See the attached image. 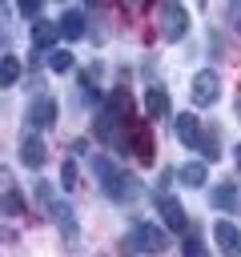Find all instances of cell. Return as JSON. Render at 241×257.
Wrapping results in <instances>:
<instances>
[{
	"label": "cell",
	"mask_w": 241,
	"mask_h": 257,
	"mask_svg": "<svg viewBox=\"0 0 241 257\" xmlns=\"http://www.w3.org/2000/svg\"><path fill=\"white\" fill-rule=\"evenodd\" d=\"M185 32H189V16H185L181 4L169 0V4L161 8V36H165V40H181Z\"/></svg>",
	"instance_id": "cell-4"
},
{
	"label": "cell",
	"mask_w": 241,
	"mask_h": 257,
	"mask_svg": "<svg viewBox=\"0 0 241 257\" xmlns=\"http://www.w3.org/2000/svg\"><path fill=\"white\" fill-rule=\"evenodd\" d=\"M72 185H76V165L68 161V165L60 169V189H68V193H72Z\"/></svg>",
	"instance_id": "cell-23"
},
{
	"label": "cell",
	"mask_w": 241,
	"mask_h": 257,
	"mask_svg": "<svg viewBox=\"0 0 241 257\" xmlns=\"http://www.w3.org/2000/svg\"><path fill=\"white\" fill-rule=\"evenodd\" d=\"M237 112H241V100H237Z\"/></svg>",
	"instance_id": "cell-30"
},
{
	"label": "cell",
	"mask_w": 241,
	"mask_h": 257,
	"mask_svg": "<svg viewBox=\"0 0 241 257\" xmlns=\"http://www.w3.org/2000/svg\"><path fill=\"white\" fill-rule=\"evenodd\" d=\"M20 72H24V68H20V60H16V56H0V88L16 84V80H20Z\"/></svg>",
	"instance_id": "cell-18"
},
{
	"label": "cell",
	"mask_w": 241,
	"mask_h": 257,
	"mask_svg": "<svg viewBox=\"0 0 241 257\" xmlns=\"http://www.w3.org/2000/svg\"><path fill=\"white\" fill-rule=\"evenodd\" d=\"M233 157H237V169H241V145H237V149H233Z\"/></svg>",
	"instance_id": "cell-27"
},
{
	"label": "cell",
	"mask_w": 241,
	"mask_h": 257,
	"mask_svg": "<svg viewBox=\"0 0 241 257\" xmlns=\"http://www.w3.org/2000/svg\"><path fill=\"white\" fill-rule=\"evenodd\" d=\"M125 4H141V0H125Z\"/></svg>",
	"instance_id": "cell-28"
},
{
	"label": "cell",
	"mask_w": 241,
	"mask_h": 257,
	"mask_svg": "<svg viewBox=\"0 0 241 257\" xmlns=\"http://www.w3.org/2000/svg\"><path fill=\"white\" fill-rule=\"evenodd\" d=\"M60 36H64V40H80V36H84V12L68 8V12L60 16Z\"/></svg>",
	"instance_id": "cell-13"
},
{
	"label": "cell",
	"mask_w": 241,
	"mask_h": 257,
	"mask_svg": "<svg viewBox=\"0 0 241 257\" xmlns=\"http://www.w3.org/2000/svg\"><path fill=\"white\" fill-rule=\"evenodd\" d=\"M217 96H221V76H217L213 68L197 72V76H193V100H197V104H213Z\"/></svg>",
	"instance_id": "cell-5"
},
{
	"label": "cell",
	"mask_w": 241,
	"mask_h": 257,
	"mask_svg": "<svg viewBox=\"0 0 241 257\" xmlns=\"http://www.w3.org/2000/svg\"><path fill=\"white\" fill-rule=\"evenodd\" d=\"M72 64H76L72 52H52V56H48V68H52V72H68Z\"/></svg>",
	"instance_id": "cell-22"
},
{
	"label": "cell",
	"mask_w": 241,
	"mask_h": 257,
	"mask_svg": "<svg viewBox=\"0 0 241 257\" xmlns=\"http://www.w3.org/2000/svg\"><path fill=\"white\" fill-rule=\"evenodd\" d=\"M205 177H209L205 161H193V165H185V169H181V181H185L189 189H201V185H205Z\"/></svg>",
	"instance_id": "cell-17"
},
{
	"label": "cell",
	"mask_w": 241,
	"mask_h": 257,
	"mask_svg": "<svg viewBox=\"0 0 241 257\" xmlns=\"http://www.w3.org/2000/svg\"><path fill=\"white\" fill-rule=\"evenodd\" d=\"M129 245H137L141 253H165L169 249V233L153 221H137L133 233H129Z\"/></svg>",
	"instance_id": "cell-3"
},
{
	"label": "cell",
	"mask_w": 241,
	"mask_h": 257,
	"mask_svg": "<svg viewBox=\"0 0 241 257\" xmlns=\"http://www.w3.org/2000/svg\"><path fill=\"white\" fill-rule=\"evenodd\" d=\"M48 213H52V217L60 221V233H64V237L72 241V237H76V217H72V209H68V201H56V205H52Z\"/></svg>",
	"instance_id": "cell-15"
},
{
	"label": "cell",
	"mask_w": 241,
	"mask_h": 257,
	"mask_svg": "<svg viewBox=\"0 0 241 257\" xmlns=\"http://www.w3.org/2000/svg\"><path fill=\"white\" fill-rule=\"evenodd\" d=\"M213 237H217V249H221L225 257H237V253H241V229H237L233 221H217V225H213Z\"/></svg>",
	"instance_id": "cell-7"
},
{
	"label": "cell",
	"mask_w": 241,
	"mask_h": 257,
	"mask_svg": "<svg viewBox=\"0 0 241 257\" xmlns=\"http://www.w3.org/2000/svg\"><path fill=\"white\" fill-rule=\"evenodd\" d=\"M92 169H96V177H100V185H104V193H108L112 201H133V197L141 193L137 177H133V173H125V169H116L108 157H100Z\"/></svg>",
	"instance_id": "cell-1"
},
{
	"label": "cell",
	"mask_w": 241,
	"mask_h": 257,
	"mask_svg": "<svg viewBox=\"0 0 241 257\" xmlns=\"http://www.w3.org/2000/svg\"><path fill=\"white\" fill-rule=\"evenodd\" d=\"M157 209H161V217H165V225H169L173 233H189V217H185V209H181L177 197H161Z\"/></svg>",
	"instance_id": "cell-8"
},
{
	"label": "cell",
	"mask_w": 241,
	"mask_h": 257,
	"mask_svg": "<svg viewBox=\"0 0 241 257\" xmlns=\"http://www.w3.org/2000/svg\"><path fill=\"white\" fill-rule=\"evenodd\" d=\"M229 16H233V28H241V0L229 4Z\"/></svg>",
	"instance_id": "cell-25"
},
{
	"label": "cell",
	"mask_w": 241,
	"mask_h": 257,
	"mask_svg": "<svg viewBox=\"0 0 241 257\" xmlns=\"http://www.w3.org/2000/svg\"><path fill=\"white\" fill-rule=\"evenodd\" d=\"M0 213H8V217H20V213H24V201H20V193H16L12 185L0 193Z\"/></svg>",
	"instance_id": "cell-19"
},
{
	"label": "cell",
	"mask_w": 241,
	"mask_h": 257,
	"mask_svg": "<svg viewBox=\"0 0 241 257\" xmlns=\"http://www.w3.org/2000/svg\"><path fill=\"white\" fill-rule=\"evenodd\" d=\"M125 128H129V116L104 104V112L96 116V137H100L104 145H112L116 153H129V149H133V137H129Z\"/></svg>",
	"instance_id": "cell-2"
},
{
	"label": "cell",
	"mask_w": 241,
	"mask_h": 257,
	"mask_svg": "<svg viewBox=\"0 0 241 257\" xmlns=\"http://www.w3.org/2000/svg\"><path fill=\"white\" fill-rule=\"evenodd\" d=\"M60 36V24H48V20H32V48H52Z\"/></svg>",
	"instance_id": "cell-12"
},
{
	"label": "cell",
	"mask_w": 241,
	"mask_h": 257,
	"mask_svg": "<svg viewBox=\"0 0 241 257\" xmlns=\"http://www.w3.org/2000/svg\"><path fill=\"white\" fill-rule=\"evenodd\" d=\"M44 157H48V153H44V141H40L36 133H28V137L20 141V161H24L28 169H40V165H44Z\"/></svg>",
	"instance_id": "cell-9"
},
{
	"label": "cell",
	"mask_w": 241,
	"mask_h": 257,
	"mask_svg": "<svg viewBox=\"0 0 241 257\" xmlns=\"http://www.w3.org/2000/svg\"><path fill=\"white\" fill-rule=\"evenodd\" d=\"M40 4H44V0H20L16 8H20V16H28V20H36V16H40Z\"/></svg>",
	"instance_id": "cell-24"
},
{
	"label": "cell",
	"mask_w": 241,
	"mask_h": 257,
	"mask_svg": "<svg viewBox=\"0 0 241 257\" xmlns=\"http://www.w3.org/2000/svg\"><path fill=\"white\" fill-rule=\"evenodd\" d=\"M177 141L189 145V149L201 145V128H197V116H193V112H181V116H177Z\"/></svg>",
	"instance_id": "cell-10"
},
{
	"label": "cell",
	"mask_w": 241,
	"mask_h": 257,
	"mask_svg": "<svg viewBox=\"0 0 241 257\" xmlns=\"http://www.w3.org/2000/svg\"><path fill=\"white\" fill-rule=\"evenodd\" d=\"M56 120V100L52 96H36L28 104V128H52Z\"/></svg>",
	"instance_id": "cell-6"
},
{
	"label": "cell",
	"mask_w": 241,
	"mask_h": 257,
	"mask_svg": "<svg viewBox=\"0 0 241 257\" xmlns=\"http://www.w3.org/2000/svg\"><path fill=\"white\" fill-rule=\"evenodd\" d=\"M181 253H185V257H209V249H205L201 233H185V241H181Z\"/></svg>",
	"instance_id": "cell-20"
},
{
	"label": "cell",
	"mask_w": 241,
	"mask_h": 257,
	"mask_svg": "<svg viewBox=\"0 0 241 257\" xmlns=\"http://www.w3.org/2000/svg\"><path fill=\"white\" fill-rule=\"evenodd\" d=\"M88 4H100V0H88Z\"/></svg>",
	"instance_id": "cell-29"
},
{
	"label": "cell",
	"mask_w": 241,
	"mask_h": 257,
	"mask_svg": "<svg viewBox=\"0 0 241 257\" xmlns=\"http://www.w3.org/2000/svg\"><path fill=\"white\" fill-rule=\"evenodd\" d=\"M12 20V12H8V0H0V32H4V24Z\"/></svg>",
	"instance_id": "cell-26"
},
{
	"label": "cell",
	"mask_w": 241,
	"mask_h": 257,
	"mask_svg": "<svg viewBox=\"0 0 241 257\" xmlns=\"http://www.w3.org/2000/svg\"><path fill=\"white\" fill-rule=\"evenodd\" d=\"M145 112H149V116H165V112H169V92L153 84V88L145 92Z\"/></svg>",
	"instance_id": "cell-14"
},
{
	"label": "cell",
	"mask_w": 241,
	"mask_h": 257,
	"mask_svg": "<svg viewBox=\"0 0 241 257\" xmlns=\"http://www.w3.org/2000/svg\"><path fill=\"white\" fill-rule=\"evenodd\" d=\"M133 149H137L141 165H153V141H149V128H145V124H137V133H133Z\"/></svg>",
	"instance_id": "cell-16"
},
{
	"label": "cell",
	"mask_w": 241,
	"mask_h": 257,
	"mask_svg": "<svg viewBox=\"0 0 241 257\" xmlns=\"http://www.w3.org/2000/svg\"><path fill=\"white\" fill-rule=\"evenodd\" d=\"M197 149L205 153V161H217V128H205V137H201Z\"/></svg>",
	"instance_id": "cell-21"
},
{
	"label": "cell",
	"mask_w": 241,
	"mask_h": 257,
	"mask_svg": "<svg viewBox=\"0 0 241 257\" xmlns=\"http://www.w3.org/2000/svg\"><path fill=\"white\" fill-rule=\"evenodd\" d=\"M237 193H241V189H237L233 181H221V185L213 189V197H209V201H213L217 209H225V213H229V209L237 213V205H241V197H237Z\"/></svg>",
	"instance_id": "cell-11"
}]
</instances>
